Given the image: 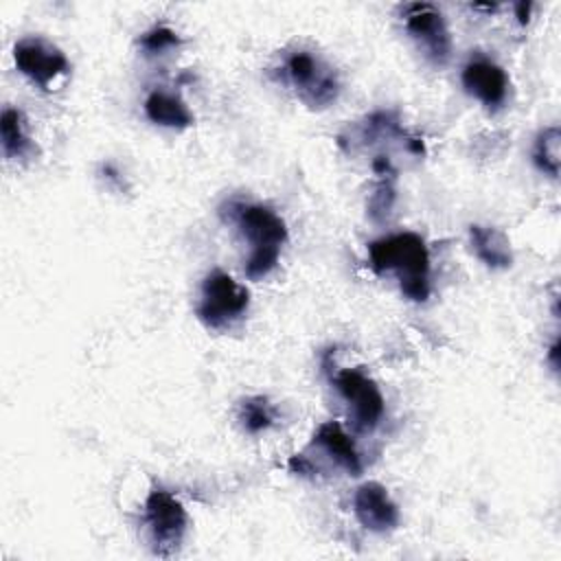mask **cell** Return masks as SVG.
I'll use <instances>...</instances> for the list:
<instances>
[{"label": "cell", "instance_id": "obj_10", "mask_svg": "<svg viewBox=\"0 0 561 561\" xmlns=\"http://www.w3.org/2000/svg\"><path fill=\"white\" fill-rule=\"evenodd\" d=\"M353 513L370 533H390L399 526V508L379 482H364L355 489Z\"/></svg>", "mask_w": 561, "mask_h": 561}, {"label": "cell", "instance_id": "obj_19", "mask_svg": "<svg viewBox=\"0 0 561 561\" xmlns=\"http://www.w3.org/2000/svg\"><path fill=\"white\" fill-rule=\"evenodd\" d=\"M515 9H517V20H519L522 24H526V22H528V13H530V4L522 2V4H517Z\"/></svg>", "mask_w": 561, "mask_h": 561}, {"label": "cell", "instance_id": "obj_15", "mask_svg": "<svg viewBox=\"0 0 561 561\" xmlns=\"http://www.w3.org/2000/svg\"><path fill=\"white\" fill-rule=\"evenodd\" d=\"M559 145H561V134H559V127L557 125H550V127H543L537 138H535V145H533V162L535 167L550 175V178H557L559 175Z\"/></svg>", "mask_w": 561, "mask_h": 561}, {"label": "cell", "instance_id": "obj_2", "mask_svg": "<svg viewBox=\"0 0 561 561\" xmlns=\"http://www.w3.org/2000/svg\"><path fill=\"white\" fill-rule=\"evenodd\" d=\"M228 217L250 243L245 276L250 280L267 276L276 267L280 248L287 241L285 221L270 206L245 202H232L228 206Z\"/></svg>", "mask_w": 561, "mask_h": 561}, {"label": "cell", "instance_id": "obj_5", "mask_svg": "<svg viewBox=\"0 0 561 561\" xmlns=\"http://www.w3.org/2000/svg\"><path fill=\"white\" fill-rule=\"evenodd\" d=\"M186 524V511L173 493L164 489L149 491L145 500V526L156 557L169 559L180 550Z\"/></svg>", "mask_w": 561, "mask_h": 561}, {"label": "cell", "instance_id": "obj_12", "mask_svg": "<svg viewBox=\"0 0 561 561\" xmlns=\"http://www.w3.org/2000/svg\"><path fill=\"white\" fill-rule=\"evenodd\" d=\"M469 241L476 256L491 270H504L513 263V252L506 234L493 226H469Z\"/></svg>", "mask_w": 561, "mask_h": 561}, {"label": "cell", "instance_id": "obj_4", "mask_svg": "<svg viewBox=\"0 0 561 561\" xmlns=\"http://www.w3.org/2000/svg\"><path fill=\"white\" fill-rule=\"evenodd\" d=\"M283 75L309 107H327L337 99L340 83L333 68L311 50L298 48L289 53L283 61Z\"/></svg>", "mask_w": 561, "mask_h": 561}, {"label": "cell", "instance_id": "obj_17", "mask_svg": "<svg viewBox=\"0 0 561 561\" xmlns=\"http://www.w3.org/2000/svg\"><path fill=\"white\" fill-rule=\"evenodd\" d=\"M140 48L147 53V55H162L167 50H173L180 46V37L175 31H171L169 26H153L151 31H147L142 37H140Z\"/></svg>", "mask_w": 561, "mask_h": 561}, {"label": "cell", "instance_id": "obj_7", "mask_svg": "<svg viewBox=\"0 0 561 561\" xmlns=\"http://www.w3.org/2000/svg\"><path fill=\"white\" fill-rule=\"evenodd\" d=\"M401 18L408 35L416 42L425 57L432 64L443 66L451 53V37L443 13L430 2H410L403 7Z\"/></svg>", "mask_w": 561, "mask_h": 561}, {"label": "cell", "instance_id": "obj_6", "mask_svg": "<svg viewBox=\"0 0 561 561\" xmlns=\"http://www.w3.org/2000/svg\"><path fill=\"white\" fill-rule=\"evenodd\" d=\"M333 383L342 399L351 408V421L355 432H370L379 425L386 401L379 386L357 368H344L333 375Z\"/></svg>", "mask_w": 561, "mask_h": 561}, {"label": "cell", "instance_id": "obj_20", "mask_svg": "<svg viewBox=\"0 0 561 561\" xmlns=\"http://www.w3.org/2000/svg\"><path fill=\"white\" fill-rule=\"evenodd\" d=\"M548 359H550L552 368L557 370V366H559V342H552V346H550V351H548Z\"/></svg>", "mask_w": 561, "mask_h": 561}, {"label": "cell", "instance_id": "obj_8", "mask_svg": "<svg viewBox=\"0 0 561 561\" xmlns=\"http://www.w3.org/2000/svg\"><path fill=\"white\" fill-rule=\"evenodd\" d=\"M15 68L28 77L42 90H53V85L70 72L66 55L42 37H24L13 46Z\"/></svg>", "mask_w": 561, "mask_h": 561}, {"label": "cell", "instance_id": "obj_9", "mask_svg": "<svg viewBox=\"0 0 561 561\" xmlns=\"http://www.w3.org/2000/svg\"><path fill=\"white\" fill-rule=\"evenodd\" d=\"M460 79L465 90L476 96L486 110H497L504 105L508 94V77L504 68L489 57H471L465 64Z\"/></svg>", "mask_w": 561, "mask_h": 561}, {"label": "cell", "instance_id": "obj_11", "mask_svg": "<svg viewBox=\"0 0 561 561\" xmlns=\"http://www.w3.org/2000/svg\"><path fill=\"white\" fill-rule=\"evenodd\" d=\"M313 445L327 451L331 460H335L346 473L359 476L362 473V456L355 449L351 436L342 430L337 421H327L313 434Z\"/></svg>", "mask_w": 561, "mask_h": 561}, {"label": "cell", "instance_id": "obj_3", "mask_svg": "<svg viewBox=\"0 0 561 561\" xmlns=\"http://www.w3.org/2000/svg\"><path fill=\"white\" fill-rule=\"evenodd\" d=\"M250 305V294L224 270H213L202 280L197 318L213 331H224L243 318Z\"/></svg>", "mask_w": 561, "mask_h": 561}, {"label": "cell", "instance_id": "obj_1", "mask_svg": "<svg viewBox=\"0 0 561 561\" xmlns=\"http://www.w3.org/2000/svg\"><path fill=\"white\" fill-rule=\"evenodd\" d=\"M368 259L375 274L397 272L401 294L414 302L430 296V252L416 232L386 234L368 243Z\"/></svg>", "mask_w": 561, "mask_h": 561}, {"label": "cell", "instance_id": "obj_18", "mask_svg": "<svg viewBox=\"0 0 561 561\" xmlns=\"http://www.w3.org/2000/svg\"><path fill=\"white\" fill-rule=\"evenodd\" d=\"M287 465H289V469H291L294 473H300V476H309V473H313V465H311L305 456H300V454L291 456Z\"/></svg>", "mask_w": 561, "mask_h": 561}, {"label": "cell", "instance_id": "obj_16", "mask_svg": "<svg viewBox=\"0 0 561 561\" xmlns=\"http://www.w3.org/2000/svg\"><path fill=\"white\" fill-rule=\"evenodd\" d=\"M239 421L250 434L265 432L274 423V412H272L270 401L261 394L243 399L239 405Z\"/></svg>", "mask_w": 561, "mask_h": 561}, {"label": "cell", "instance_id": "obj_13", "mask_svg": "<svg viewBox=\"0 0 561 561\" xmlns=\"http://www.w3.org/2000/svg\"><path fill=\"white\" fill-rule=\"evenodd\" d=\"M145 114L153 125L171 127V129H184L193 125V114L186 107V103L164 90H153L145 99Z\"/></svg>", "mask_w": 561, "mask_h": 561}, {"label": "cell", "instance_id": "obj_14", "mask_svg": "<svg viewBox=\"0 0 561 561\" xmlns=\"http://www.w3.org/2000/svg\"><path fill=\"white\" fill-rule=\"evenodd\" d=\"M0 138L7 158H22L31 149V138L24 127V116L20 110L4 107L0 116Z\"/></svg>", "mask_w": 561, "mask_h": 561}]
</instances>
